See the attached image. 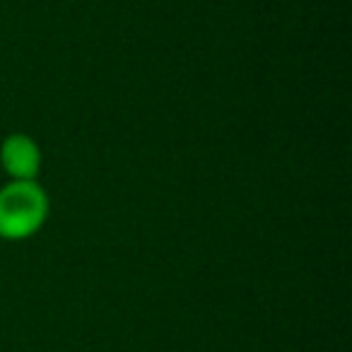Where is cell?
<instances>
[{
  "label": "cell",
  "instance_id": "obj_1",
  "mask_svg": "<svg viewBox=\"0 0 352 352\" xmlns=\"http://www.w3.org/2000/svg\"><path fill=\"white\" fill-rule=\"evenodd\" d=\"M49 193L36 182H10L0 188V239L34 236L49 220Z\"/></svg>",
  "mask_w": 352,
  "mask_h": 352
},
{
  "label": "cell",
  "instance_id": "obj_2",
  "mask_svg": "<svg viewBox=\"0 0 352 352\" xmlns=\"http://www.w3.org/2000/svg\"><path fill=\"white\" fill-rule=\"evenodd\" d=\"M0 164L12 182H34L41 171V150L30 135L12 133L0 145Z\"/></svg>",
  "mask_w": 352,
  "mask_h": 352
}]
</instances>
